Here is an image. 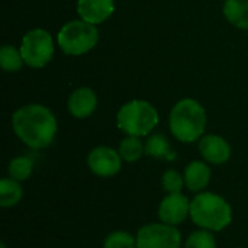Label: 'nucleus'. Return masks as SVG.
I'll return each mask as SVG.
<instances>
[{"label":"nucleus","instance_id":"nucleus-11","mask_svg":"<svg viewBox=\"0 0 248 248\" xmlns=\"http://www.w3.org/2000/svg\"><path fill=\"white\" fill-rule=\"evenodd\" d=\"M115 12V0H77V13L80 19L100 25Z\"/></svg>","mask_w":248,"mask_h":248},{"label":"nucleus","instance_id":"nucleus-23","mask_svg":"<svg viewBox=\"0 0 248 248\" xmlns=\"http://www.w3.org/2000/svg\"><path fill=\"white\" fill-rule=\"evenodd\" d=\"M0 248H7V247H6V244H4V243H1V244H0Z\"/></svg>","mask_w":248,"mask_h":248},{"label":"nucleus","instance_id":"nucleus-6","mask_svg":"<svg viewBox=\"0 0 248 248\" xmlns=\"http://www.w3.org/2000/svg\"><path fill=\"white\" fill-rule=\"evenodd\" d=\"M25 65L31 68L45 67L54 57V41L48 31L42 28H35L28 31L19 46Z\"/></svg>","mask_w":248,"mask_h":248},{"label":"nucleus","instance_id":"nucleus-22","mask_svg":"<svg viewBox=\"0 0 248 248\" xmlns=\"http://www.w3.org/2000/svg\"><path fill=\"white\" fill-rule=\"evenodd\" d=\"M161 187L163 190L170 195V193H182L185 187V179L183 174H180L177 170H167L161 176Z\"/></svg>","mask_w":248,"mask_h":248},{"label":"nucleus","instance_id":"nucleus-13","mask_svg":"<svg viewBox=\"0 0 248 248\" xmlns=\"http://www.w3.org/2000/svg\"><path fill=\"white\" fill-rule=\"evenodd\" d=\"M211 176H212V171L206 161L193 160L185 167V171H183L185 186L193 193H201L209 186Z\"/></svg>","mask_w":248,"mask_h":248},{"label":"nucleus","instance_id":"nucleus-10","mask_svg":"<svg viewBox=\"0 0 248 248\" xmlns=\"http://www.w3.org/2000/svg\"><path fill=\"white\" fill-rule=\"evenodd\" d=\"M199 153L206 163L219 166L225 164L231 158L232 150L225 138L215 134H208L199 140Z\"/></svg>","mask_w":248,"mask_h":248},{"label":"nucleus","instance_id":"nucleus-8","mask_svg":"<svg viewBox=\"0 0 248 248\" xmlns=\"http://www.w3.org/2000/svg\"><path fill=\"white\" fill-rule=\"evenodd\" d=\"M122 157L119 151L108 145L94 147L87 155L89 170L99 177H113L122 169Z\"/></svg>","mask_w":248,"mask_h":248},{"label":"nucleus","instance_id":"nucleus-1","mask_svg":"<svg viewBox=\"0 0 248 248\" xmlns=\"http://www.w3.org/2000/svg\"><path fill=\"white\" fill-rule=\"evenodd\" d=\"M12 128L16 137L32 150H42L52 144L58 122L55 115L44 105L29 103L15 110Z\"/></svg>","mask_w":248,"mask_h":248},{"label":"nucleus","instance_id":"nucleus-7","mask_svg":"<svg viewBox=\"0 0 248 248\" xmlns=\"http://www.w3.org/2000/svg\"><path fill=\"white\" fill-rule=\"evenodd\" d=\"M182 232L174 225L147 224L137 232V248H180Z\"/></svg>","mask_w":248,"mask_h":248},{"label":"nucleus","instance_id":"nucleus-2","mask_svg":"<svg viewBox=\"0 0 248 248\" xmlns=\"http://www.w3.org/2000/svg\"><path fill=\"white\" fill-rule=\"evenodd\" d=\"M206 110L195 99L186 97L179 100L170 110L169 126L176 140L192 144L201 140L206 129Z\"/></svg>","mask_w":248,"mask_h":248},{"label":"nucleus","instance_id":"nucleus-17","mask_svg":"<svg viewBox=\"0 0 248 248\" xmlns=\"http://www.w3.org/2000/svg\"><path fill=\"white\" fill-rule=\"evenodd\" d=\"M121 157L126 163H135L145 154V144L140 140V137L126 135L118 148Z\"/></svg>","mask_w":248,"mask_h":248},{"label":"nucleus","instance_id":"nucleus-24","mask_svg":"<svg viewBox=\"0 0 248 248\" xmlns=\"http://www.w3.org/2000/svg\"><path fill=\"white\" fill-rule=\"evenodd\" d=\"M235 248H241V247H235Z\"/></svg>","mask_w":248,"mask_h":248},{"label":"nucleus","instance_id":"nucleus-14","mask_svg":"<svg viewBox=\"0 0 248 248\" xmlns=\"http://www.w3.org/2000/svg\"><path fill=\"white\" fill-rule=\"evenodd\" d=\"M145 155L158 160H167V161L176 160V153L171 150L167 137H164L163 134H153L147 138Z\"/></svg>","mask_w":248,"mask_h":248},{"label":"nucleus","instance_id":"nucleus-19","mask_svg":"<svg viewBox=\"0 0 248 248\" xmlns=\"http://www.w3.org/2000/svg\"><path fill=\"white\" fill-rule=\"evenodd\" d=\"M32 171H33V161L25 155L15 157L13 160H10L9 166H7V176L20 183L28 180L31 177Z\"/></svg>","mask_w":248,"mask_h":248},{"label":"nucleus","instance_id":"nucleus-9","mask_svg":"<svg viewBox=\"0 0 248 248\" xmlns=\"http://www.w3.org/2000/svg\"><path fill=\"white\" fill-rule=\"evenodd\" d=\"M157 215L160 222L177 227L190 217V201L183 193H170L160 202Z\"/></svg>","mask_w":248,"mask_h":248},{"label":"nucleus","instance_id":"nucleus-12","mask_svg":"<svg viewBox=\"0 0 248 248\" xmlns=\"http://www.w3.org/2000/svg\"><path fill=\"white\" fill-rule=\"evenodd\" d=\"M96 108H97V96L94 90L90 87L76 89L67 100L68 112L77 119L89 118L96 110Z\"/></svg>","mask_w":248,"mask_h":248},{"label":"nucleus","instance_id":"nucleus-4","mask_svg":"<svg viewBox=\"0 0 248 248\" xmlns=\"http://www.w3.org/2000/svg\"><path fill=\"white\" fill-rule=\"evenodd\" d=\"M157 109L147 100L134 99L122 105L116 113L118 128L131 137H148L158 125Z\"/></svg>","mask_w":248,"mask_h":248},{"label":"nucleus","instance_id":"nucleus-18","mask_svg":"<svg viewBox=\"0 0 248 248\" xmlns=\"http://www.w3.org/2000/svg\"><path fill=\"white\" fill-rule=\"evenodd\" d=\"M25 61L20 49L13 45H3L0 48V65L6 73H16L23 67Z\"/></svg>","mask_w":248,"mask_h":248},{"label":"nucleus","instance_id":"nucleus-3","mask_svg":"<svg viewBox=\"0 0 248 248\" xmlns=\"http://www.w3.org/2000/svg\"><path fill=\"white\" fill-rule=\"evenodd\" d=\"M190 219L201 230L222 231L232 222V208L222 196L201 192L190 201Z\"/></svg>","mask_w":248,"mask_h":248},{"label":"nucleus","instance_id":"nucleus-15","mask_svg":"<svg viewBox=\"0 0 248 248\" xmlns=\"http://www.w3.org/2000/svg\"><path fill=\"white\" fill-rule=\"evenodd\" d=\"M225 19L238 29H248V0H225Z\"/></svg>","mask_w":248,"mask_h":248},{"label":"nucleus","instance_id":"nucleus-21","mask_svg":"<svg viewBox=\"0 0 248 248\" xmlns=\"http://www.w3.org/2000/svg\"><path fill=\"white\" fill-rule=\"evenodd\" d=\"M185 248H217V241L211 231L198 230L187 237Z\"/></svg>","mask_w":248,"mask_h":248},{"label":"nucleus","instance_id":"nucleus-5","mask_svg":"<svg viewBox=\"0 0 248 248\" xmlns=\"http://www.w3.org/2000/svg\"><path fill=\"white\" fill-rule=\"evenodd\" d=\"M60 49L73 57L90 52L99 42V31L83 19L70 20L62 25L57 36Z\"/></svg>","mask_w":248,"mask_h":248},{"label":"nucleus","instance_id":"nucleus-20","mask_svg":"<svg viewBox=\"0 0 248 248\" xmlns=\"http://www.w3.org/2000/svg\"><path fill=\"white\" fill-rule=\"evenodd\" d=\"M103 248H137V237L126 231H113L105 238Z\"/></svg>","mask_w":248,"mask_h":248},{"label":"nucleus","instance_id":"nucleus-16","mask_svg":"<svg viewBox=\"0 0 248 248\" xmlns=\"http://www.w3.org/2000/svg\"><path fill=\"white\" fill-rule=\"evenodd\" d=\"M23 198V189L20 182L13 180L12 177H3L0 182V206L13 208Z\"/></svg>","mask_w":248,"mask_h":248}]
</instances>
